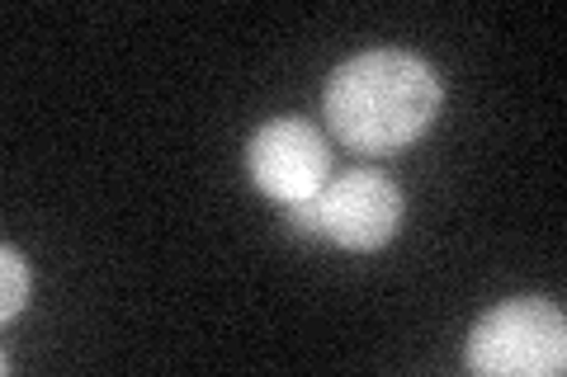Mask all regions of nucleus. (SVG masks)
Masks as SVG:
<instances>
[{
  "instance_id": "f257e3e1",
  "label": "nucleus",
  "mask_w": 567,
  "mask_h": 377,
  "mask_svg": "<svg viewBox=\"0 0 567 377\" xmlns=\"http://www.w3.org/2000/svg\"><path fill=\"white\" fill-rule=\"evenodd\" d=\"M445 104L440 71L416 52L374 48L331 71L327 81V128L350 151L393 156L431 133Z\"/></svg>"
},
{
  "instance_id": "39448f33",
  "label": "nucleus",
  "mask_w": 567,
  "mask_h": 377,
  "mask_svg": "<svg viewBox=\"0 0 567 377\" xmlns=\"http://www.w3.org/2000/svg\"><path fill=\"white\" fill-rule=\"evenodd\" d=\"M29 307V260L14 245H0V321L20 316Z\"/></svg>"
},
{
  "instance_id": "20e7f679",
  "label": "nucleus",
  "mask_w": 567,
  "mask_h": 377,
  "mask_svg": "<svg viewBox=\"0 0 567 377\" xmlns=\"http://www.w3.org/2000/svg\"><path fill=\"white\" fill-rule=\"evenodd\" d=\"M246 170L265 199L284 208L308 203L331 179V142L308 118H270L246 147Z\"/></svg>"
},
{
  "instance_id": "f03ea898",
  "label": "nucleus",
  "mask_w": 567,
  "mask_h": 377,
  "mask_svg": "<svg viewBox=\"0 0 567 377\" xmlns=\"http://www.w3.org/2000/svg\"><path fill=\"white\" fill-rule=\"evenodd\" d=\"M464 368L477 377H563L567 316L554 297H511L468 331Z\"/></svg>"
},
{
  "instance_id": "7ed1b4c3",
  "label": "nucleus",
  "mask_w": 567,
  "mask_h": 377,
  "mask_svg": "<svg viewBox=\"0 0 567 377\" xmlns=\"http://www.w3.org/2000/svg\"><path fill=\"white\" fill-rule=\"evenodd\" d=\"M402 189L383 170H346L327 179L308 203L289 208V222L341 250H383L402 227Z\"/></svg>"
}]
</instances>
